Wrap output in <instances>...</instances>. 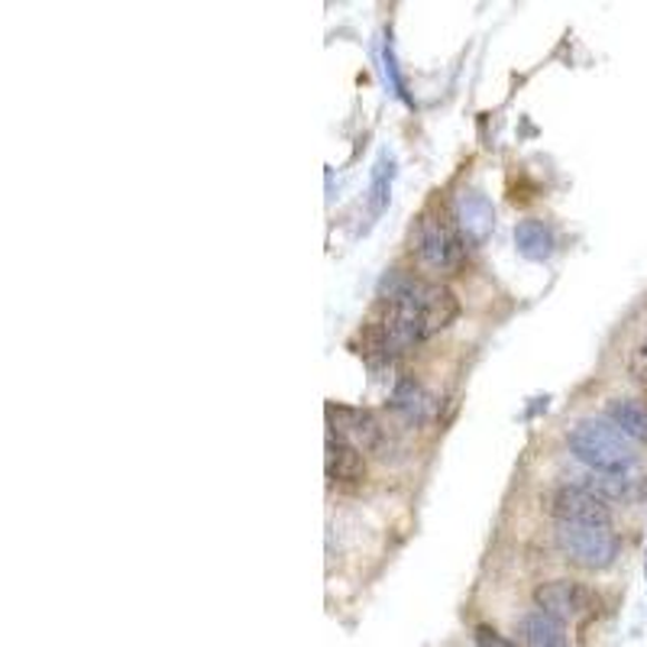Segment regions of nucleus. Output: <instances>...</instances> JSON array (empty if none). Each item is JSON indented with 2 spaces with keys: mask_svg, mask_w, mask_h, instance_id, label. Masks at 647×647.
Instances as JSON below:
<instances>
[{
  "mask_svg": "<svg viewBox=\"0 0 647 647\" xmlns=\"http://www.w3.org/2000/svg\"><path fill=\"white\" fill-rule=\"evenodd\" d=\"M382 302V314L366 327V341L382 356H399L411 343L441 334L460 314L457 295L447 285L418 282L411 275L385 278Z\"/></svg>",
  "mask_w": 647,
  "mask_h": 647,
  "instance_id": "1",
  "label": "nucleus"
},
{
  "mask_svg": "<svg viewBox=\"0 0 647 647\" xmlns=\"http://www.w3.org/2000/svg\"><path fill=\"white\" fill-rule=\"evenodd\" d=\"M567 443H570V453L579 463L592 467L596 473H625L635 467V450L612 421L582 418L570 431Z\"/></svg>",
  "mask_w": 647,
  "mask_h": 647,
  "instance_id": "2",
  "label": "nucleus"
},
{
  "mask_svg": "<svg viewBox=\"0 0 647 647\" xmlns=\"http://www.w3.org/2000/svg\"><path fill=\"white\" fill-rule=\"evenodd\" d=\"M557 547L579 570H606L618 557V538L609 525H557Z\"/></svg>",
  "mask_w": 647,
  "mask_h": 647,
  "instance_id": "3",
  "label": "nucleus"
},
{
  "mask_svg": "<svg viewBox=\"0 0 647 647\" xmlns=\"http://www.w3.org/2000/svg\"><path fill=\"white\" fill-rule=\"evenodd\" d=\"M414 249L424 266L438 273H453L463 259V237H457V231L438 214H421L414 231Z\"/></svg>",
  "mask_w": 647,
  "mask_h": 647,
  "instance_id": "4",
  "label": "nucleus"
},
{
  "mask_svg": "<svg viewBox=\"0 0 647 647\" xmlns=\"http://www.w3.org/2000/svg\"><path fill=\"white\" fill-rule=\"evenodd\" d=\"M535 602L538 609L550 618H557L560 625L563 621H574V618H582V615L596 612V596L592 589H586L582 582H574V579H550V582H541L535 589Z\"/></svg>",
  "mask_w": 647,
  "mask_h": 647,
  "instance_id": "5",
  "label": "nucleus"
},
{
  "mask_svg": "<svg viewBox=\"0 0 647 647\" xmlns=\"http://www.w3.org/2000/svg\"><path fill=\"white\" fill-rule=\"evenodd\" d=\"M547 509L560 525H609L612 521L609 502L589 492L586 486H567V489L550 492Z\"/></svg>",
  "mask_w": 647,
  "mask_h": 647,
  "instance_id": "6",
  "label": "nucleus"
},
{
  "mask_svg": "<svg viewBox=\"0 0 647 647\" xmlns=\"http://www.w3.org/2000/svg\"><path fill=\"white\" fill-rule=\"evenodd\" d=\"M324 414H327V434H337L341 441L353 443L360 453L363 450H375L382 443V428H379L373 411L341 405V402H327Z\"/></svg>",
  "mask_w": 647,
  "mask_h": 647,
  "instance_id": "7",
  "label": "nucleus"
},
{
  "mask_svg": "<svg viewBox=\"0 0 647 647\" xmlns=\"http://www.w3.org/2000/svg\"><path fill=\"white\" fill-rule=\"evenodd\" d=\"M324 473L331 482H360L366 477V460L353 443L341 441L337 434H327V441H324Z\"/></svg>",
  "mask_w": 647,
  "mask_h": 647,
  "instance_id": "8",
  "label": "nucleus"
},
{
  "mask_svg": "<svg viewBox=\"0 0 647 647\" xmlns=\"http://www.w3.org/2000/svg\"><path fill=\"white\" fill-rule=\"evenodd\" d=\"M457 220H460V234L467 243H482L492 231V207L479 195H463L457 205Z\"/></svg>",
  "mask_w": 647,
  "mask_h": 647,
  "instance_id": "9",
  "label": "nucleus"
},
{
  "mask_svg": "<svg viewBox=\"0 0 647 647\" xmlns=\"http://www.w3.org/2000/svg\"><path fill=\"white\" fill-rule=\"evenodd\" d=\"M609 421L628 441L647 443V405L638 399H615L609 402Z\"/></svg>",
  "mask_w": 647,
  "mask_h": 647,
  "instance_id": "10",
  "label": "nucleus"
},
{
  "mask_svg": "<svg viewBox=\"0 0 647 647\" xmlns=\"http://www.w3.org/2000/svg\"><path fill=\"white\" fill-rule=\"evenodd\" d=\"M514 246L525 259L541 263L553 253V231L547 227L545 220H521L514 227Z\"/></svg>",
  "mask_w": 647,
  "mask_h": 647,
  "instance_id": "11",
  "label": "nucleus"
},
{
  "mask_svg": "<svg viewBox=\"0 0 647 647\" xmlns=\"http://www.w3.org/2000/svg\"><path fill=\"white\" fill-rule=\"evenodd\" d=\"M521 635H525V645L528 647H567L563 625L557 618L541 612V609H535V612H528L521 618Z\"/></svg>",
  "mask_w": 647,
  "mask_h": 647,
  "instance_id": "12",
  "label": "nucleus"
},
{
  "mask_svg": "<svg viewBox=\"0 0 647 647\" xmlns=\"http://www.w3.org/2000/svg\"><path fill=\"white\" fill-rule=\"evenodd\" d=\"M392 409L399 411L405 421H414V424H421L428 414H431V395L418 385V382H411V379H402L399 385H395V392H392Z\"/></svg>",
  "mask_w": 647,
  "mask_h": 647,
  "instance_id": "13",
  "label": "nucleus"
},
{
  "mask_svg": "<svg viewBox=\"0 0 647 647\" xmlns=\"http://www.w3.org/2000/svg\"><path fill=\"white\" fill-rule=\"evenodd\" d=\"M389 188H392V159L389 156H382L379 163H375L373 171V198H370V210H373V217H379L385 205H389Z\"/></svg>",
  "mask_w": 647,
  "mask_h": 647,
  "instance_id": "14",
  "label": "nucleus"
},
{
  "mask_svg": "<svg viewBox=\"0 0 647 647\" xmlns=\"http://www.w3.org/2000/svg\"><path fill=\"white\" fill-rule=\"evenodd\" d=\"M477 647H514L509 638H502L496 628H489V625H479L477 628Z\"/></svg>",
  "mask_w": 647,
  "mask_h": 647,
  "instance_id": "15",
  "label": "nucleus"
},
{
  "mask_svg": "<svg viewBox=\"0 0 647 647\" xmlns=\"http://www.w3.org/2000/svg\"><path fill=\"white\" fill-rule=\"evenodd\" d=\"M385 71H389V78H392V85H395V91L405 98V85H402V78H399V69H395V56H392V42L385 46Z\"/></svg>",
  "mask_w": 647,
  "mask_h": 647,
  "instance_id": "16",
  "label": "nucleus"
},
{
  "mask_svg": "<svg viewBox=\"0 0 647 647\" xmlns=\"http://www.w3.org/2000/svg\"><path fill=\"white\" fill-rule=\"evenodd\" d=\"M645 360H647V341H645Z\"/></svg>",
  "mask_w": 647,
  "mask_h": 647,
  "instance_id": "17",
  "label": "nucleus"
}]
</instances>
